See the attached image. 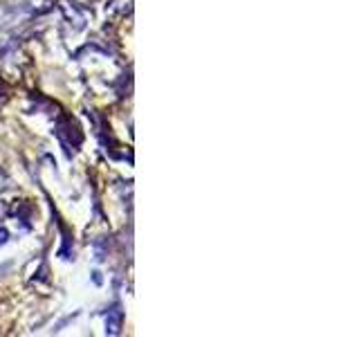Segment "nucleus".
<instances>
[{
	"mask_svg": "<svg viewBox=\"0 0 359 337\" xmlns=\"http://www.w3.org/2000/svg\"><path fill=\"white\" fill-rule=\"evenodd\" d=\"M56 135H59L65 144H72V147H79L81 140H84L77 124H72L70 119H59V124H56Z\"/></svg>",
	"mask_w": 359,
	"mask_h": 337,
	"instance_id": "nucleus-1",
	"label": "nucleus"
},
{
	"mask_svg": "<svg viewBox=\"0 0 359 337\" xmlns=\"http://www.w3.org/2000/svg\"><path fill=\"white\" fill-rule=\"evenodd\" d=\"M121 326H124V310H121L119 303H115L106 315V335H119Z\"/></svg>",
	"mask_w": 359,
	"mask_h": 337,
	"instance_id": "nucleus-2",
	"label": "nucleus"
},
{
	"mask_svg": "<svg viewBox=\"0 0 359 337\" xmlns=\"http://www.w3.org/2000/svg\"><path fill=\"white\" fill-rule=\"evenodd\" d=\"M61 12L65 16V21H70V25L75 23V29H84L86 27V16H84V12H81L75 3H70V0H63V3H61Z\"/></svg>",
	"mask_w": 359,
	"mask_h": 337,
	"instance_id": "nucleus-3",
	"label": "nucleus"
},
{
	"mask_svg": "<svg viewBox=\"0 0 359 337\" xmlns=\"http://www.w3.org/2000/svg\"><path fill=\"white\" fill-rule=\"evenodd\" d=\"M7 240H10V232H7L3 225H0V245H5Z\"/></svg>",
	"mask_w": 359,
	"mask_h": 337,
	"instance_id": "nucleus-4",
	"label": "nucleus"
},
{
	"mask_svg": "<svg viewBox=\"0 0 359 337\" xmlns=\"http://www.w3.org/2000/svg\"><path fill=\"white\" fill-rule=\"evenodd\" d=\"M0 95H3V84H0Z\"/></svg>",
	"mask_w": 359,
	"mask_h": 337,
	"instance_id": "nucleus-5",
	"label": "nucleus"
}]
</instances>
